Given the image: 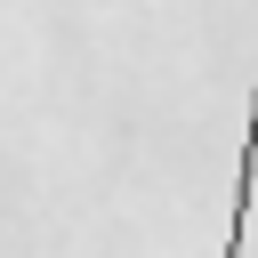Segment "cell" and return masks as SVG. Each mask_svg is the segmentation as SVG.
Masks as SVG:
<instances>
[{"label":"cell","mask_w":258,"mask_h":258,"mask_svg":"<svg viewBox=\"0 0 258 258\" xmlns=\"http://www.w3.org/2000/svg\"><path fill=\"white\" fill-rule=\"evenodd\" d=\"M250 194H258V81H250V137H242V169H234V210H226V258H242Z\"/></svg>","instance_id":"obj_1"}]
</instances>
